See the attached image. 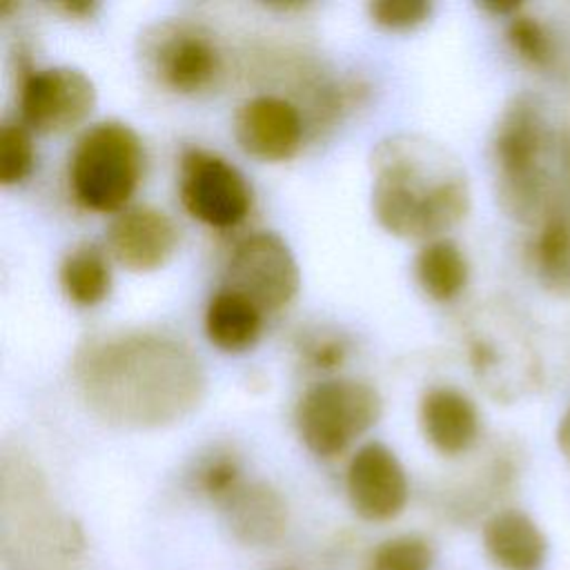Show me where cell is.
<instances>
[{"instance_id": "e0dca14e", "label": "cell", "mask_w": 570, "mask_h": 570, "mask_svg": "<svg viewBox=\"0 0 570 570\" xmlns=\"http://www.w3.org/2000/svg\"><path fill=\"white\" fill-rule=\"evenodd\" d=\"M414 274L421 289L439 303L456 298L470 278V265L454 240L434 238L414 258Z\"/></svg>"}, {"instance_id": "ffe728a7", "label": "cell", "mask_w": 570, "mask_h": 570, "mask_svg": "<svg viewBox=\"0 0 570 570\" xmlns=\"http://www.w3.org/2000/svg\"><path fill=\"white\" fill-rule=\"evenodd\" d=\"M505 40L510 49L534 69H548L554 60L552 33L537 16L523 9L508 18Z\"/></svg>"}, {"instance_id": "2e32d148", "label": "cell", "mask_w": 570, "mask_h": 570, "mask_svg": "<svg viewBox=\"0 0 570 570\" xmlns=\"http://www.w3.org/2000/svg\"><path fill=\"white\" fill-rule=\"evenodd\" d=\"M263 327V312L243 294L223 287L205 309L207 338L223 352L249 350Z\"/></svg>"}, {"instance_id": "7402d4cb", "label": "cell", "mask_w": 570, "mask_h": 570, "mask_svg": "<svg viewBox=\"0 0 570 570\" xmlns=\"http://www.w3.org/2000/svg\"><path fill=\"white\" fill-rule=\"evenodd\" d=\"M432 548L419 537H396L376 548L370 570H430Z\"/></svg>"}, {"instance_id": "d4e9b609", "label": "cell", "mask_w": 570, "mask_h": 570, "mask_svg": "<svg viewBox=\"0 0 570 570\" xmlns=\"http://www.w3.org/2000/svg\"><path fill=\"white\" fill-rule=\"evenodd\" d=\"M347 354V347L343 338L336 336H316L307 343L303 350V356L316 367V370H334L343 363Z\"/></svg>"}, {"instance_id": "484cf974", "label": "cell", "mask_w": 570, "mask_h": 570, "mask_svg": "<svg viewBox=\"0 0 570 570\" xmlns=\"http://www.w3.org/2000/svg\"><path fill=\"white\" fill-rule=\"evenodd\" d=\"M554 441H557V448L563 454V459L570 461V407L563 412V416L557 423Z\"/></svg>"}, {"instance_id": "3957f363", "label": "cell", "mask_w": 570, "mask_h": 570, "mask_svg": "<svg viewBox=\"0 0 570 570\" xmlns=\"http://www.w3.org/2000/svg\"><path fill=\"white\" fill-rule=\"evenodd\" d=\"M548 147L550 129L541 100L534 94L512 96L494 125L492 163L499 205L514 220L548 218Z\"/></svg>"}, {"instance_id": "4fadbf2b", "label": "cell", "mask_w": 570, "mask_h": 570, "mask_svg": "<svg viewBox=\"0 0 570 570\" xmlns=\"http://www.w3.org/2000/svg\"><path fill=\"white\" fill-rule=\"evenodd\" d=\"M419 423L428 443L445 456L468 452L481 432L476 403L452 385L425 390L419 403Z\"/></svg>"}, {"instance_id": "30bf717a", "label": "cell", "mask_w": 570, "mask_h": 570, "mask_svg": "<svg viewBox=\"0 0 570 570\" xmlns=\"http://www.w3.org/2000/svg\"><path fill=\"white\" fill-rule=\"evenodd\" d=\"M305 125L301 111L281 96H254L234 116L238 147L263 163H283L303 145Z\"/></svg>"}, {"instance_id": "d6986e66", "label": "cell", "mask_w": 570, "mask_h": 570, "mask_svg": "<svg viewBox=\"0 0 570 570\" xmlns=\"http://www.w3.org/2000/svg\"><path fill=\"white\" fill-rule=\"evenodd\" d=\"M532 261L541 283L570 296V223L550 214L532 243Z\"/></svg>"}, {"instance_id": "277c9868", "label": "cell", "mask_w": 570, "mask_h": 570, "mask_svg": "<svg viewBox=\"0 0 570 570\" xmlns=\"http://www.w3.org/2000/svg\"><path fill=\"white\" fill-rule=\"evenodd\" d=\"M138 134L120 120L89 127L69 156V187L73 198L100 214L122 212L142 174Z\"/></svg>"}, {"instance_id": "6da1fadb", "label": "cell", "mask_w": 570, "mask_h": 570, "mask_svg": "<svg viewBox=\"0 0 570 570\" xmlns=\"http://www.w3.org/2000/svg\"><path fill=\"white\" fill-rule=\"evenodd\" d=\"M85 403L127 428H158L198 407L205 374L196 354L171 336L127 332L87 343L73 361Z\"/></svg>"}, {"instance_id": "8992f818", "label": "cell", "mask_w": 570, "mask_h": 570, "mask_svg": "<svg viewBox=\"0 0 570 570\" xmlns=\"http://www.w3.org/2000/svg\"><path fill=\"white\" fill-rule=\"evenodd\" d=\"M178 194L183 207L196 220L216 229H229L243 223L254 198L240 169L207 149H187L183 154Z\"/></svg>"}, {"instance_id": "9a60e30c", "label": "cell", "mask_w": 570, "mask_h": 570, "mask_svg": "<svg viewBox=\"0 0 570 570\" xmlns=\"http://www.w3.org/2000/svg\"><path fill=\"white\" fill-rule=\"evenodd\" d=\"M223 503L232 532L249 546L274 543L285 530V503L265 483H240Z\"/></svg>"}, {"instance_id": "5b68a950", "label": "cell", "mask_w": 570, "mask_h": 570, "mask_svg": "<svg viewBox=\"0 0 570 570\" xmlns=\"http://www.w3.org/2000/svg\"><path fill=\"white\" fill-rule=\"evenodd\" d=\"M383 412L381 394L358 379H325L305 390L296 405V430L305 448L323 459L345 452Z\"/></svg>"}, {"instance_id": "9c48e42d", "label": "cell", "mask_w": 570, "mask_h": 570, "mask_svg": "<svg viewBox=\"0 0 570 570\" xmlns=\"http://www.w3.org/2000/svg\"><path fill=\"white\" fill-rule=\"evenodd\" d=\"M96 107V87L76 67L29 71L20 82L22 125L38 134H65Z\"/></svg>"}, {"instance_id": "ba28073f", "label": "cell", "mask_w": 570, "mask_h": 570, "mask_svg": "<svg viewBox=\"0 0 570 570\" xmlns=\"http://www.w3.org/2000/svg\"><path fill=\"white\" fill-rule=\"evenodd\" d=\"M145 58L160 85L176 94H198L220 73V51L207 29L194 22H163L145 36Z\"/></svg>"}, {"instance_id": "7c38bea8", "label": "cell", "mask_w": 570, "mask_h": 570, "mask_svg": "<svg viewBox=\"0 0 570 570\" xmlns=\"http://www.w3.org/2000/svg\"><path fill=\"white\" fill-rule=\"evenodd\" d=\"M107 247L125 269L154 272L174 256L178 247V227L158 207H125L107 227Z\"/></svg>"}, {"instance_id": "ac0fdd59", "label": "cell", "mask_w": 570, "mask_h": 570, "mask_svg": "<svg viewBox=\"0 0 570 570\" xmlns=\"http://www.w3.org/2000/svg\"><path fill=\"white\" fill-rule=\"evenodd\" d=\"M60 285L67 298L80 307L102 303L111 292V269L96 245L73 247L60 265Z\"/></svg>"}, {"instance_id": "cb8c5ba5", "label": "cell", "mask_w": 570, "mask_h": 570, "mask_svg": "<svg viewBox=\"0 0 570 570\" xmlns=\"http://www.w3.org/2000/svg\"><path fill=\"white\" fill-rule=\"evenodd\" d=\"M200 485L220 501L229 497L240 485L236 461L232 456H214L200 472Z\"/></svg>"}, {"instance_id": "4316f807", "label": "cell", "mask_w": 570, "mask_h": 570, "mask_svg": "<svg viewBox=\"0 0 570 570\" xmlns=\"http://www.w3.org/2000/svg\"><path fill=\"white\" fill-rule=\"evenodd\" d=\"M58 7L67 13H71V16H87L96 9V2H87V0H82V2H62Z\"/></svg>"}, {"instance_id": "5bb4252c", "label": "cell", "mask_w": 570, "mask_h": 570, "mask_svg": "<svg viewBox=\"0 0 570 570\" xmlns=\"http://www.w3.org/2000/svg\"><path fill=\"white\" fill-rule=\"evenodd\" d=\"M483 550L499 570H543L550 543L541 525L519 508H503L483 523Z\"/></svg>"}, {"instance_id": "603a6c76", "label": "cell", "mask_w": 570, "mask_h": 570, "mask_svg": "<svg viewBox=\"0 0 570 570\" xmlns=\"http://www.w3.org/2000/svg\"><path fill=\"white\" fill-rule=\"evenodd\" d=\"M372 22L383 29H414L423 24L432 13V2L428 0H376L367 4Z\"/></svg>"}, {"instance_id": "44dd1931", "label": "cell", "mask_w": 570, "mask_h": 570, "mask_svg": "<svg viewBox=\"0 0 570 570\" xmlns=\"http://www.w3.org/2000/svg\"><path fill=\"white\" fill-rule=\"evenodd\" d=\"M36 165L31 129L22 122L0 127V185L13 187L29 178Z\"/></svg>"}, {"instance_id": "8fae6325", "label": "cell", "mask_w": 570, "mask_h": 570, "mask_svg": "<svg viewBox=\"0 0 570 570\" xmlns=\"http://www.w3.org/2000/svg\"><path fill=\"white\" fill-rule=\"evenodd\" d=\"M345 485L352 508L367 521H387L407 503L405 470L396 454L376 441L356 450Z\"/></svg>"}, {"instance_id": "52a82bcc", "label": "cell", "mask_w": 570, "mask_h": 570, "mask_svg": "<svg viewBox=\"0 0 570 570\" xmlns=\"http://www.w3.org/2000/svg\"><path fill=\"white\" fill-rule=\"evenodd\" d=\"M225 285L249 298L261 312H276L296 296L301 272L289 245L278 234L258 232L234 247Z\"/></svg>"}, {"instance_id": "7a4b0ae2", "label": "cell", "mask_w": 570, "mask_h": 570, "mask_svg": "<svg viewBox=\"0 0 570 570\" xmlns=\"http://www.w3.org/2000/svg\"><path fill=\"white\" fill-rule=\"evenodd\" d=\"M372 209L399 238H436L470 212V185L461 163L419 134H392L370 156Z\"/></svg>"}]
</instances>
